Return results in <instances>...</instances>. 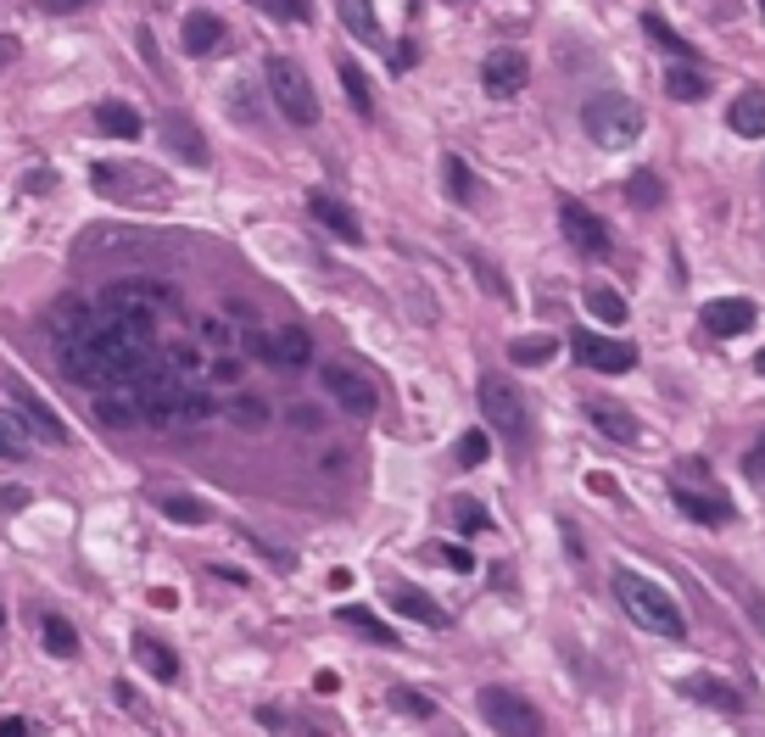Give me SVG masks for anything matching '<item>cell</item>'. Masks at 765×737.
Masks as SVG:
<instances>
[{
    "label": "cell",
    "instance_id": "1",
    "mask_svg": "<svg viewBox=\"0 0 765 737\" xmlns=\"http://www.w3.org/2000/svg\"><path fill=\"white\" fill-rule=\"evenodd\" d=\"M615 598H620V609L643 631H654V637H687V615L676 609V598L659 581H648L637 570H615Z\"/></svg>",
    "mask_w": 765,
    "mask_h": 737
},
{
    "label": "cell",
    "instance_id": "2",
    "mask_svg": "<svg viewBox=\"0 0 765 737\" xmlns=\"http://www.w3.org/2000/svg\"><path fill=\"white\" fill-rule=\"evenodd\" d=\"M90 185H96V196H107L118 207H157V202L174 196L168 174L151 168V163H96Z\"/></svg>",
    "mask_w": 765,
    "mask_h": 737
},
{
    "label": "cell",
    "instance_id": "3",
    "mask_svg": "<svg viewBox=\"0 0 765 737\" xmlns=\"http://www.w3.org/2000/svg\"><path fill=\"white\" fill-rule=\"evenodd\" d=\"M581 129L587 140H598L604 151H620L643 135V107L631 96H615V90H598L587 107H581Z\"/></svg>",
    "mask_w": 765,
    "mask_h": 737
},
{
    "label": "cell",
    "instance_id": "4",
    "mask_svg": "<svg viewBox=\"0 0 765 737\" xmlns=\"http://www.w3.org/2000/svg\"><path fill=\"white\" fill-rule=\"evenodd\" d=\"M268 96H274V107L285 112V124H296V129H313L318 124V96H313V85H307V73L291 62V57H268Z\"/></svg>",
    "mask_w": 765,
    "mask_h": 737
},
{
    "label": "cell",
    "instance_id": "5",
    "mask_svg": "<svg viewBox=\"0 0 765 737\" xmlns=\"http://www.w3.org/2000/svg\"><path fill=\"white\" fill-rule=\"evenodd\" d=\"M481 414H487V425L498 431V436H509V442H520L526 448V436H531V414H526V397L503 381V375H481Z\"/></svg>",
    "mask_w": 765,
    "mask_h": 737
},
{
    "label": "cell",
    "instance_id": "6",
    "mask_svg": "<svg viewBox=\"0 0 765 737\" xmlns=\"http://www.w3.org/2000/svg\"><path fill=\"white\" fill-rule=\"evenodd\" d=\"M101 307L118 313V318H140V324H157L163 307H174V291L168 285H151V279H118L101 291Z\"/></svg>",
    "mask_w": 765,
    "mask_h": 737
},
{
    "label": "cell",
    "instance_id": "7",
    "mask_svg": "<svg viewBox=\"0 0 765 737\" xmlns=\"http://www.w3.org/2000/svg\"><path fill=\"white\" fill-rule=\"evenodd\" d=\"M318 381H324V392L352 414V420H374V409H380V392H374V381L369 375H357L352 363H324L318 368Z\"/></svg>",
    "mask_w": 765,
    "mask_h": 737
},
{
    "label": "cell",
    "instance_id": "8",
    "mask_svg": "<svg viewBox=\"0 0 765 737\" xmlns=\"http://www.w3.org/2000/svg\"><path fill=\"white\" fill-rule=\"evenodd\" d=\"M481 715H487L492 731H509V737H537L542 731V715L509 687H481Z\"/></svg>",
    "mask_w": 765,
    "mask_h": 737
},
{
    "label": "cell",
    "instance_id": "9",
    "mask_svg": "<svg viewBox=\"0 0 765 737\" xmlns=\"http://www.w3.org/2000/svg\"><path fill=\"white\" fill-rule=\"evenodd\" d=\"M570 352H576L587 368H598V375H626V368H637V352H631L626 341H615V335H598V330H576V335H570Z\"/></svg>",
    "mask_w": 765,
    "mask_h": 737
},
{
    "label": "cell",
    "instance_id": "10",
    "mask_svg": "<svg viewBox=\"0 0 765 737\" xmlns=\"http://www.w3.org/2000/svg\"><path fill=\"white\" fill-rule=\"evenodd\" d=\"M526 79H531V62H526V51H514V46H503V51H492V57L481 62V85H487V96H498V101L520 96Z\"/></svg>",
    "mask_w": 765,
    "mask_h": 737
},
{
    "label": "cell",
    "instance_id": "11",
    "mask_svg": "<svg viewBox=\"0 0 765 737\" xmlns=\"http://www.w3.org/2000/svg\"><path fill=\"white\" fill-rule=\"evenodd\" d=\"M559 229H565V240H570L576 252H587V257H604V252H609V224H604L598 213H587L581 202H559Z\"/></svg>",
    "mask_w": 765,
    "mask_h": 737
},
{
    "label": "cell",
    "instance_id": "12",
    "mask_svg": "<svg viewBox=\"0 0 765 737\" xmlns=\"http://www.w3.org/2000/svg\"><path fill=\"white\" fill-rule=\"evenodd\" d=\"M7 392H12V409L29 420V431H35L46 448H68V442H73V436H68V425L51 414V403H40V397H35L29 386H18V381H7Z\"/></svg>",
    "mask_w": 765,
    "mask_h": 737
},
{
    "label": "cell",
    "instance_id": "13",
    "mask_svg": "<svg viewBox=\"0 0 765 737\" xmlns=\"http://www.w3.org/2000/svg\"><path fill=\"white\" fill-rule=\"evenodd\" d=\"M587 425H592L604 442H615V448H637V442H643L637 414L620 409V403H609V397H592V403H587Z\"/></svg>",
    "mask_w": 765,
    "mask_h": 737
},
{
    "label": "cell",
    "instance_id": "14",
    "mask_svg": "<svg viewBox=\"0 0 765 737\" xmlns=\"http://www.w3.org/2000/svg\"><path fill=\"white\" fill-rule=\"evenodd\" d=\"M163 146H168V151H174L185 168H207V163H213V146H207V135H202V129H196L185 112H168V118H163Z\"/></svg>",
    "mask_w": 765,
    "mask_h": 737
},
{
    "label": "cell",
    "instance_id": "15",
    "mask_svg": "<svg viewBox=\"0 0 765 737\" xmlns=\"http://www.w3.org/2000/svg\"><path fill=\"white\" fill-rule=\"evenodd\" d=\"M252 352L274 368H302L313 357V341H307V330L291 324V330H274V335H252Z\"/></svg>",
    "mask_w": 765,
    "mask_h": 737
},
{
    "label": "cell",
    "instance_id": "16",
    "mask_svg": "<svg viewBox=\"0 0 765 737\" xmlns=\"http://www.w3.org/2000/svg\"><path fill=\"white\" fill-rule=\"evenodd\" d=\"M386 603L398 609V615H409V620H420V626H453V615L431 598V592H420V587H409V581H386Z\"/></svg>",
    "mask_w": 765,
    "mask_h": 737
},
{
    "label": "cell",
    "instance_id": "17",
    "mask_svg": "<svg viewBox=\"0 0 765 737\" xmlns=\"http://www.w3.org/2000/svg\"><path fill=\"white\" fill-rule=\"evenodd\" d=\"M693 704H704V709H715V715H737L743 709V692L732 687V681H720V676H709V670H693V676H681L676 681Z\"/></svg>",
    "mask_w": 765,
    "mask_h": 737
},
{
    "label": "cell",
    "instance_id": "18",
    "mask_svg": "<svg viewBox=\"0 0 765 737\" xmlns=\"http://www.w3.org/2000/svg\"><path fill=\"white\" fill-rule=\"evenodd\" d=\"M51 341L62 346V341H79V335H90L96 324H101V307L96 302H79V296H62L57 307H51Z\"/></svg>",
    "mask_w": 765,
    "mask_h": 737
},
{
    "label": "cell",
    "instance_id": "19",
    "mask_svg": "<svg viewBox=\"0 0 765 737\" xmlns=\"http://www.w3.org/2000/svg\"><path fill=\"white\" fill-rule=\"evenodd\" d=\"M96 420H101V425H112V431L146 425L140 392H135V386H107V392H96Z\"/></svg>",
    "mask_w": 765,
    "mask_h": 737
},
{
    "label": "cell",
    "instance_id": "20",
    "mask_svg": "<svg viewBox=\"0 0 765 737\" xmlns=\"http://www.w3.org/2000/svg\"><path fill=\"white\" fill-rule=\"evenodd\" d=\"M754 324V302L748 296H715L704 302V330L709 335H743Z\"/></svg>",
    "mask_w": 765,
    "mask_h": 737
},
{
    "label": "cell",
    "instance_id": "21",
    "mask_svg": "<svg viewBox=\"0 0 765 737\" xmlns=\"http://www.w3.org/2000/svg\"><path fill=\"white\" fill-rule=\"evenodd\" d=\"M670 503L693 520V525H732V503L726 498H704V492H693V487H670Z\"/></svg>",
    "mask_w": 765,
    "mask_h": 737
},
{
    "label": "cell",
    "instance_id": "22",
    "mask_svg": "<svg viewBox=\"0 0 765 737\" xmlns=\"http://www.w3.org/2000/svg\"><path fill=\"white\" fill-rule=\"evenodd\" d=\"M224 18H213V12H190L185 18V29H179V46L190 51V57H213V51H224Z\"/></svg>",
    "mask_w": 765,
    "mask_h": 737
},
{
    "label": "cell",
    "instance_id": "23",
    "mask_svg": "<svg viewBox=\"0 0 765 737\" xmlns=\"http://www.w3.org/2000/svg\"><path fill=\"white\" fill-rule=\"evenodd\" d=\"M307 213H313V218H318V224H324L330 235H341L346 246H357V240H363V224H357V218H352V213H346V207H341L335 196L313 190V196H307Z\"/></svg>",
    "mask_w": 765,
    "mask_h": 737
},
{
    "label": "cell",
    "instance_id": "24",
    "mask_svg": "<svg viewBox=\"0 0 765 737\" xmlns=\"http://www.w3.org/2000/svg\"><path fill=\"white\" fill-rule=\"evenodd\" d=\"M726 124H732V135H743V140H765V90H743V96H732Z\"/></svg>",
    "mask_w": 765,
    "mask_h": 737
},
{
    "label": "cell",
    "instance_id": "25",
    "mask_svg": "<svg viewBox=\"0 0 765 737\" xmlns=\"http://www.w3.org/2000/svg\"><path fill=\"white\" fill-rule=\"evenodd\" d=\"M96 129H101L107 140H140L146 124H140V112H135L129 101H101V107H96Z\"/></svg>",
    "mask_w": 765,
    "mask_h": 737
},
{
    "label": "cell",
    "instance_id": "26",
    "mask_svg": "<svg viewBox=\"0 0 765 737\" xmlns=\"http://www.w3.org/2000/svg\"><path fill=\"white\" fill-rule=\"evenodd\" d=\"M335 12H341V23H346V35H352V40L380 46V18H374V0H335Z\"/></svg>",
    "mask_w": 765,
    "mask_h": 737
},
{
    "label": "cell",
    "instance_id": "27",
    "mask_svg": "<svg viewBox=\"0 0 765 737\" xmlns=\"http://www.w3.org/2000/svg\"><path fill=\"white\" fill-rule=\"evenodd\" d=\"M135 659H140V670H151L157 681H179V654H174L168 642H157V637H135Z\"/></svg>",
    "mask_w": 765,
    "mask_h": 737
},
{
    "label": "cell",
    "instance_id": "28",
    "mask_svg": "<svg viewBox=\"0 0 765 737\" xmlns=\"http://www.w3.org/2000/svg\"><path fill=\"white\" fill-rule=\"evenodd\" d=\"M335 620H341L346 631L369 637V642H386V648L398 642V631H392L386 620H374V609H363V603H341V609H335Z\"/></svg>",
    "mask_w": 765,
    "mask_h": 737
},
{
    "label": "cell",
    "instance_id": "29",
    "mask_svg": "<svg viewBox=\"0 0 765 737\" xmlns=\"http://www.w3.org/2000/svg\"><path fill=\"white\" fill-rule=\"evenodd\" d=\"M151 503H157V514H168V520H179V525H207V520H213V509H207L202 498H190V492H157Z\"/></svg>",
    "mask_w": 765,
    "mask_h": 737
},
{
    "label": "cell",
    "instance_id": "30",
    "mask_svg": "<svg viewBox=\"0 0 765 737\" xmlns=\"http://www.w3.org/2000/svg\"><path fill=\"white\" fill-rule=\"evenodd\" d=\"M335 73H341V90H346L352 112H357V118H374V96H369V79H363V68L341 57V62H335Z\"/></svg>",
    "mask_w": 765,
    "mask_h": 737
},
{
    "label": "cell",
    "instance_id": "31",
    "mask_svg": "<svg viewBox=\"0 0 765 737\" xmlns=\"http://www.w3.org/2000/svg\"><path fill=\"white\" fill-rule=\"evenodd\" d=\"M40 642H46V654H57V659H73V654H79V631H73L62 615H40Z\"/></svg>",
    "mask_w": 765,
    "mask_h": 737
},
{
    "label": "cell",
    "instance_id": "32",
    "mask_svg": "<svg viewBox=\"0 0 765 737\" xmlns=\"http://www.w3.org/2000/svg\"><path fill=\"white\" fill-rule=\"evenodd\" d=\"M163 368H168L174 381H202V375H207V357L179 341V346H163Z\"/></svg>",
    "mask_w": 765,
    "mask_h": 737
},
{
    "label": "cell",
    "instance_id": "33",
    "mask_svg": "<svg viewBox=\"0 0 765 737\" xmlns=\"http://www.w3.org/2000/svg\"><path fill=\"white\" fill-rule=\"evenodd\" d=\"M665 96H670V101H704V96H709V79H704L698 68H670V73H665Z\"/></svg>",
    "mask_w": 765,
    "mask_h": 737
},
{
    "label": "cell",
    "instance_id": "34",
    "mask_svg": "<svg viewBox=\"0 0 765 737\" xmlns=\"http://www.w3.org/2000/svg\"><path fill=\"white\" fill-rule=\"evenodd\" d=\"M587 313H598L604 324H626V296L615 291V285H587Z\"/></svg>",
    "mask_w": 765,
    "mask_h": 737
},
{
    "label": "cell",
    "instance_id": "35",
    "mask_svg": "<svg viewBox=\"0 0 765 737\" xmlns=\"http://www.w3.org/2000/svg\"><path fill=\"white\" fill-rule=\"evenodd\" d=\"M224 414H229V420H235L241 431H263V425L274 420V414H268V403H263V397H252V392L229 397V403H224Z\"/></svg>",
    "mask_w": 765,
    "mask_h": 737
},
{
    "label": "cell",
    "instance_id": "36",
    "mask_svg": "<svg viewBox=\"0 0 765 737\" xmlns=\"http://www.w3.org/2000/svg\"><path fill=\"white\" fill-rule=\"evenodd\" d=\"M29 420L23 414H0V459H23L29 453Z\"/></svg>",
    "mask_w": 765,
    "mask_h": 737
},
{
    "label": "cell",
    "instance_id": "37",
    "mask_svg": "<svg viewBox=\"0 0 765 737\" xmlns=\"http://www.w3.org/2000/svg\"><path fill=\"white\" fill-rule=\"evenodd\" d=\"M559 346H553V335H520L514 346H509V357L520 363V368H537V363H548Z\"/></svg>",
    "mask_w": 765,
    "mask_h": 737
},
{
    "label": "cell",
    "instance_id": "38",
    "mask_svg": "<svg viewBox=\"0 0 765 737\" xmlns=\"http://www.w3.org/2000/svg\"><path fill=\"white\" fill-rule=\"evenodd\" d=\"M626 202H631V207H659V202H665L659 174H648V168H643V174H631V179H626Z\"/></svg>",
    "mask_w": 765,
    "mask_h": 737
},
{
    "label": "cell",
    "instance_id": "39",
    "mask_svg": "<svg viewBox=\"0 0 765 737\" xmlns=\"http://www.w3.org/2000/svg\"><path fill=\"white\" fill-rule=\"evenodd\" d=\"M643 35H654V46H665V51H676V57H693V46H687L659 12H643Z\"/></svg>",
    "mask_w": 765,
    "mask_h": 737
},
{
    "label": "cell",
    "instance_id": "40",
    "mask_svg": "<svg viewBox=\"0 0 765 737\" xmlns=\"http://www.w3.org/2000/svg\"><path fill=\"white\" fill-rule=\"evenodd\" d=\"M453 520H459V531H464V537H481V531H492V514H487L475 498H453Z\"/></svg>",
    "mask_w": 765,
    "mask_h": 737
},
{
    "label": "cell",
    "instance_id": "41",
    "mask_svg": "<svg viewBox=\"0 0 765 737\" xmlns=\"http://www.w3.org/2000/svg\"><path fill=\"white\" fill-rule=\"evenodd\" d=\"M442 179H448V196H453V202H470V196H475V179H470L464 157H442Z\"/></svg>",
    "mask_w": 765,
    "mask_h": 737
},
{
    "label": "cell",
    "instance_id": "42",
    "mask_svg": "<svg viewBox=\"0 0 765 737\" xmlns=\"http://www.w3.org/2000/svg\"><path fill=\"white\" fill-rule=\"evenodd\" d=\"M252 7H263L279 23H307L313 18V0H252Z\"/></svg>",
    "mask_w": 765,
    "mask_h": 737
},
{
    "label": "cell",
    "instance_id": "43",
    "mask_svg": "<svg viewBox=\"0 0 765 737\" xmlns=\"http://www.w3.org/2000/svg\"><path fill=\"white\" fill-rule=\"evenodd\" d=\"M392 709H403V715H414V720H431V715H437V704H431L425 692H414V687H392Z\"/></svg>",
    "mask_w": 765,
    "mask_h": 737
},
{
    "label": "cell",
    "instance_id": "44",
    "mask_svg": "<svg viewBox=\"0 0 765 737\" xmlns=\"http://www.w3.org/2000/svg\"><path fill=\"white\" fill-rule=\"evenodd\" d=\"M470 268H475V279H481V285H487L492 296H503V302H509V279H503V274L492 268V257H481V252H475V257H470Z\"/></svg>",
    "mask_w": 765,
    "mask_h": 737
},
{
    "label": "cell",
    "instance_id": "45",
    "mask_svg": "<svg viewBox=\"0 0 765 737\" xmlns=\"http://www.w3.org/2000/svg\"><path fill=\"white\" fill-rule=\"evenodd\" d=\"M487 453H492V442H487L481 431H464V442H459V464L475 470V464H487Z\"/></svg>",
    "mask_w": 765,
    "mask_h": 737
},
{
    "label": "cell",
    "instance_id": "46",
    "mask_svg": "<svg viewBox=\"0 0 765 737\" xmlns=\"http://www.w3.org/2000/svg\"><path fill=\"white\" fill-rule=\"evenodd\" d=\"M246 542H252V548H257V553H263V559H274V564H279V570H291V564H296V559H291V553H285V548H274V542H263V537H257V531H246Z\"/></svg>",
    "mask_w": 765,
    "mask_h": 737
},
{
    "label": "cell",
    "instance_id": "47",
    "mask_svg": "<svg viewBox=\"0 0 765 737\" xmlns=\"http://www.w3.org/2000/svg\"><path fill=\"white\" fill-rule=\"evenodd\" d=\"M743 475H748V481H765V436L743 453Z\"/></svg>",
    "mask_w": 765,
    "mask_h": 737
},
{
    "label": "cell",
    "instance_id": "48",
    "mask_svg": "<svg viewBox=\"0 0 765 737\" xmlns=\"http://www.w3.org/2000/svg\"><path fill=\"white\" fill-rule=\"evenodd\" d=\"M437 559H442V564H453V570H475L470 548H453V542H442V548H437Z\"/></svg>",
    "mask_w": 765,
    "mask_h": 737
},
{
    "label": "cell",
    "instance_id": "49",
    "mask_svg": "<svg viewBox=\"0 0 765 737\" xmlns=\"http://www.w3.org/2000/svg\"><path fill=\"white\" fill-rule=\"evenodd\" d=\"M118 704H124L129 715H140V720H151V709H146V698H140V692H135L129 681H118Z\"/></svg>",
    "mask_w": 765,
    "mask_h": 737
},
{
    "label": "cell",
    "instance_id": "50",
    "mask_svg": "<svg viewBox=\"0 0 765 737\" xmlns=\"http://www.w3.org/2000/svg\"><path fill=\"white\" fill-rule=\"evenodd\" d=\"M257 720H263L268 731H296V726H307V720H296V715H279V709H257Z\"/></svg>",
    "mask_w": 765,
    "mask_h": 737
},
{
    "label": "cell",
    "instance_id": "51",
    "mask_svg": "<svg viewBox=\"0 0 765 737\" xmlns=\"http://www.w3.org/2000/svg\"><path fill=\"white\" fill-rule=\"evenodd\" d=\"M285 420H291L296 431H318V425H324V414H318V409H302V403H296V409H291Z\"/></svg>",
    "mask_w": 765,
    "mask_h": 737
},
{
    "label": "cell",
    "instance_id": "52",
    "mask_svg": "<svg viewBox=\"0 0 765 737\" xmlns=\"http://www.w3.org/2000/svg\"><path fill=\"white\" fill-rule=\"evenodd\" d=\"M29 503V487H0V514H18Z\"/></svg>",
    "mask_w": 765,
    "mask_h": 737
},
{
    "label": "cell",
    "instance_id": "53",
    "mask_svg": "<svg viewBox=\"0 0 765 737\" xmlns=\"http://www.w3.org/2000/svg\"><path fill=\"white\" fill-rule=\"evenodd\" d=\"M207 375H213V381H224V386H229V381H241V357H218V363L207 368Z\"/></svg>",
    "mask_w": 765,
    "mask_h": 737
},
{
    "label": "cell",
    "instance_id": "54",
    "mask_svg": "<svg viewBox=\"0 0 765 737\" xmlns=\"http://www.w3.org/2000/svg\"><path fill=\"white\" fill-rule=\"evenodd\" d=\"M40 7H46L51 18H68V12H85V7H96V0H40Z\"/></svg>",
    "mask_w": 765,
    "mask_h": 737
},
{
    "label": "cell",
    "instance_id": "55",
    "mask_svg": "<svg viewBox=\"0 0 765 737\" xmlns=\"http://www.w3.org/2000/svg\"><path fill=\"white\" fill-rule=\"evenodd\" d=\"M587 492H604V498H615V475L592 470V475H587Z\"/></svg>",
    "mask_w": 765,
    "mask_h": 737
},
{
    "label": "cell",
    "instance_id": "56",
    "mask_svg": "<svg viewBox=\"0 0 765 737\" xmlns=\"http://www.w3.org/2000/svg\"><path fill=\"white\" fill-rule=\"evenodd\" d=\"M35 726L29 720H18V715H7V720H0V737H29Z\"/></svg>",
    "mask_w": 765,
    "mask_h": 737
},
{
    "label": "cell",
    "instance_id": "57",
    "mask_svg": "<svg viewBox=\"0 0 765 737\" xmlns=\"http://www.w3.org/2000/svg\"><path fill=\"white\" fill-rule=\"evenodd\" d=\"M7 62H18V40H0V68Z\"/></svg>",
    "mask_w": 765,
    "mask_h": 737
},
{
    "label": "cell",
    "instance_id": "58",
    "mask_svg": "<svg viewBox=\"0 0 765 737\" xmlns=\"http://www.w3.org/2000/svg\"><path fill=\"white\" fill-rule=\"evenodd\" d=\"M754 368H759V375H765V352H759V357H754Z\"/></svg>",
    "mask_w": 765,
    "mask_h": 737
},
{
    "label": "cell",
    "instance_id": "59",
    "mask_svg": "<svg viewBox=\"0 0 765 737\" xmlns=\"http://www.w3.org/2000/svg\"><path fill=\"white\" fill-rule=\"evenodd\" d=\"M0 626H7V609H0Z\"/></svg>",
    "mask_w": 765,
    "mask_h": 737
},
{
    "label": "cell",
    "instance_id": "60",
    "mask_svg": "<svg viewBox=\"0 0 765 737\" xmlns=\"http://www.w3.org/2000/svg\"><path fill=\"white\" fill-rule=\"evenodd\" d=\"M759 18H765V0H759Z\"/></svg>",
    "mask_w": 765,
    "mask_h": 737
}]
</instances>
